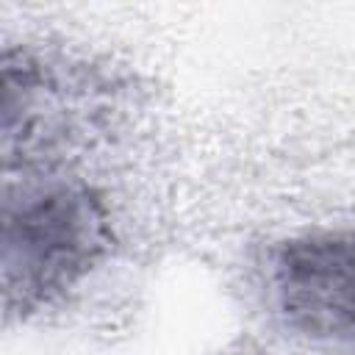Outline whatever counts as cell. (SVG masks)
I'll use <instances>...</instances> for the list:
<instances>
[{"label":"cell","mask_w":355,"mask_h":355,"mask_svg":"<svg viewBox=\"0 0 355 355\" xmlns=\"http://www.w3.org/2000/svg\"><path fill=\"white\" fill-rule=\"evenodd\" d=\"M111 250V219L86 183L6 194L3 294L8 313H33L89 275Z\"/></svg>","instance_id":"6da1fadb"},{"label":"cell","mask_w":355,"mask_h":355,"mask_svg":"<svg viewBox=\"0 0 355 355\" xmlns=\"http://www.w3.org/2000/svg\"><path fill=\"white\" fill-rule=\"evenodd\" d=\"M272 300L294 333L355 347V225L283 241L269 263Z\"/></svg>","instance_id":"7a4b0ae2"}]
</instances>
